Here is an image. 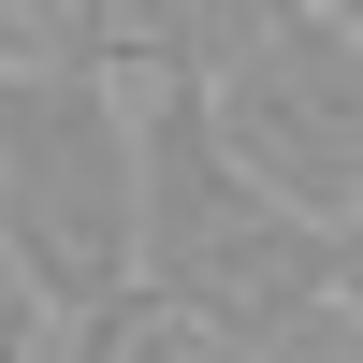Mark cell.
<instances>
[{
  "label": "cell",
  "mask_w": 363,
  "mask_h": 363,
  "mask_svg": "<svg viewBox=\"0 0 363 363\" xmlns=\"http://www.w3.org/2000/svg\"><path fill=\"white\" fill-rule=\"evenodd\" d=\"M0 247L44 320L131 277V44L102 0L0 15Z\"/></svg>",
  "instance_id": "1"
},
{
  "label": "cell",
  "mask_w": 363,
  "mask_h": 363,
  "mask_svg": "<svg viewBox=\"0 0 363 363\" xmlns=\"http://www.w3.org/2000/svg\"><path fill=\"white\" fill-rule=\"evenodd\" d=\"M131 277L174 291L189 320H218L233 349H262L277 320H306V306L349 291V233L262 189L218 145V116H203L189 73L131 58Z\"/></svg>",
  "instance_id": "2"
},
{
  "label": "cell",
  "mask_w": 363,
  "mask_h": 363,
  "mask_svg": "<svg viewBox=\"0 0 363 363\" xmlns=\"http://www.w3.org/2000/svg\"><path fill=\"white\" fill-rule=\"evenodd\" d=\"M203 116H218V145L262 174L277 203H306V218H363V29L349 0H277V15L247 29V44L203 58Z\"/></svg>",
  "instance_id": "3"
},
{
  "label": "cell",
  "mask_w": 363,
  "mask_h": 363,
  "mask_svg": "<svg viewBox=\"0 0 363 363\" xmlns=\"http://www.w3.org/2000/svg\"><path fill=\"white\" fill-rule=\"evenodd\" d=\"M58 335H73V363H247L218 320H189L174 291H145V277H116L102 306H73Z\"/></svg>",
  "instance_id": "4"
},
{
  "label": "cell",
  "mask_w": 363,
  "mask_h": 363,
  "mask_svg": "<svg viewBox=\"0 0 363 363\" xmlns=\"http://www.w3.org/2000/svg\"><path fill=\"white\" fill-rule=\"evenodd\" d=\"M203 15H218V0H102V29L131 58H160V73H189V44H203Z\"/></svg>",
  "instance_id": "5"
},
{
  "label": "cell",
  "mask_w": 363,
  "mask_h": 363,
  "mask_svg": "<svg viewBox=\"0 0 363 363\" xmlns=\"http://www.w3.org/2000/svg\"><path fill=\"white\" fill-rule=\"evenodd\" d=\"M0 363H44V306H29V277H15V247H0Z\"/></svg>",
  "instance_id": "6"
}]
</instances>
